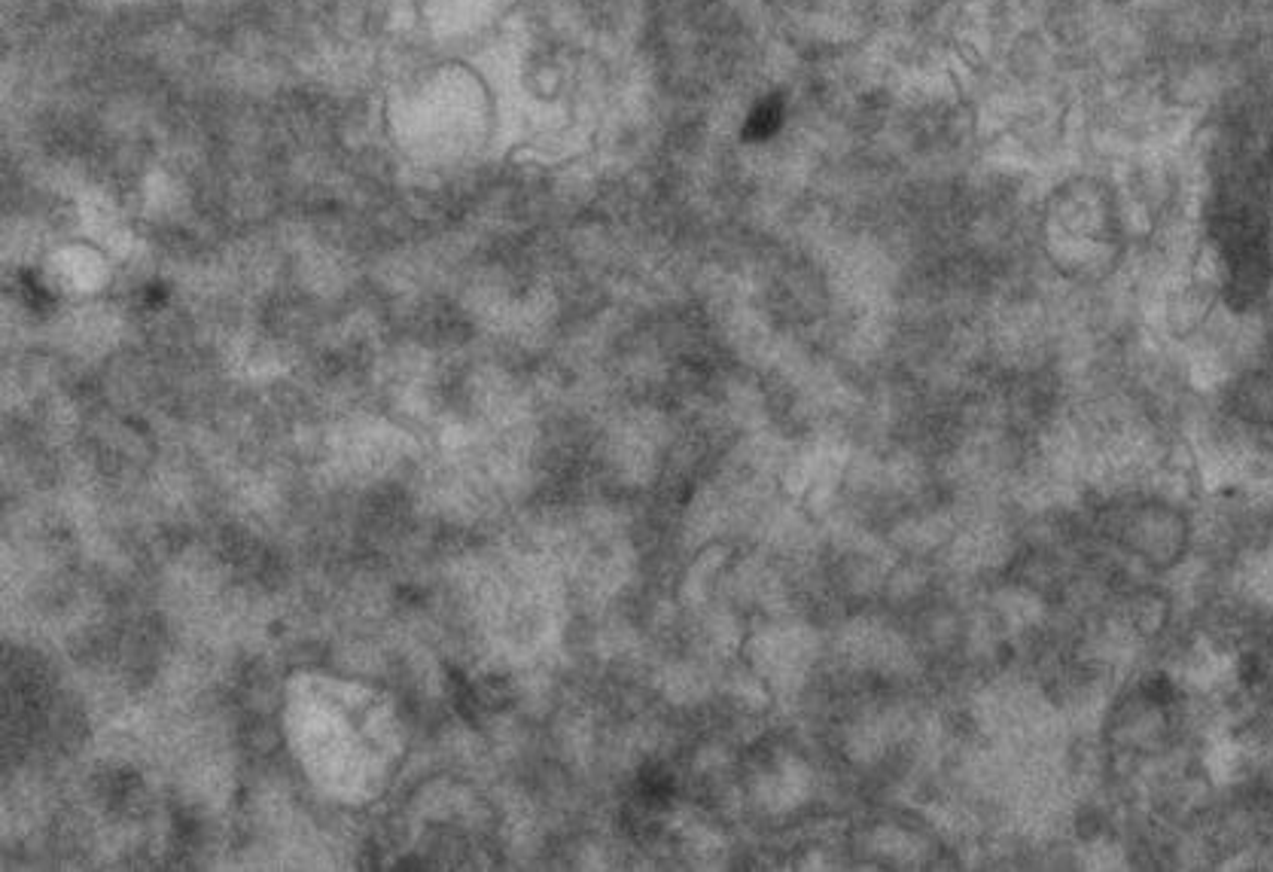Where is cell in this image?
Returning a JSON list of instances; mask_svg holds the SVG:
<instances>
[{
	"mask_svg": "<svg viewBox=\"0 0 1273 872\" xmlns=\"http://www.w3.org/2000/svg\"><path fill=\"white\" fill-rule=\"evenodd\" d=\"M780 126H783V98L768 95L753 107V114L744 122V138L747 141H768L771 134L780 132Z\"/></svg>",
	"mask_w": 1273,
	"mask_h": 872,
	"instance_id": "1",
	"label": "cell"
}]
</instances>
